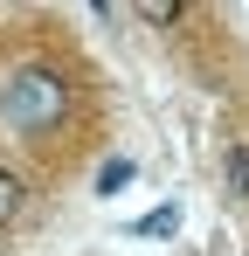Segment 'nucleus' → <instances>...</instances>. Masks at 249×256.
Segmentation results:
<instances>
[{"instance_id": "1", "label": "nucleus", "mask_w": 249, "mask_h": 256, "mask_svg": "<svg viewBox=\"0 0 249 256\" xmlns=\"http://www.w3.org/2000/svg\"><path fill=\"white\" fill-rule=\"evenodd\" d=\"M62 111V90L48 84V76H21V84L7 90V118L14 125H42V118H56Z\"/></svg>"}, {"instance_id": "2", "label": "nucleus", "mask_w": 249, "mask_h": 256, "mask_svg": "<svg viewBox=\"0 0 249 256\" xmlns=\"http://www.w3.org/2000/svg\"><path fill=\"white\" fill-rule=\"evenodd\" d=\"M21 208H28L21 173H7V166H0V228H7V222H21Z\"/></svg>"}, {"instance_id": "3", "label": "nucleus", "mask_w": 249, "mask_h": 256, "mask_svg": "<svg viewBox=\"0 0 249 256\" xmlns=\"http://www.w3.org/2000/svg\"><path fill=\"white\" fill-rule=\"evenodd\" d=\"M132 7H138V21H152V28H173L187 0H132Z\"/></svg>"}, {"instance_id": "4", "label": "nucleus", "mask_w": 249, "mask_h": 256, "mask_svg": "<svg viewBox=\"0 0 249 256\" xmlns=\"http://www.w3.org/2000/svg\"><path fill=\"white\" fill-rule=\"evenodd\" d=\"M228 187L249 201V146H228Z\"/></svg>"}]
</instances>
